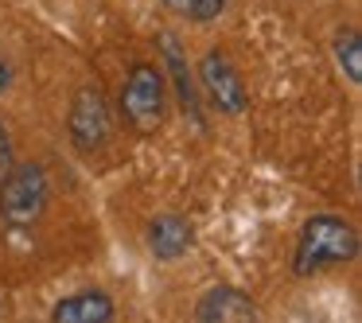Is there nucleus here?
Masks as SVG:
<instances>
[{
    "label": "nucleus",
    "instance_id": "f257e3e1",
    "mask_svg": "<svg viewBox=\"0 0 362 323\" xmlns=\"http://www.w3.org/2000/svg\"><path fill=\"white\" fill-rule=\"evenodd\" d=\"M358 257V230L339 214H312L300 230L296 253H292V273L315 276L331 265H346Z\"/></svg>",
    "mask_w": 362,
    "mask_h": 323
},
{
    "label": "nucleus",
    "instance_id": "f03ea898",
    "mask_svg": "<svg viewBox=\"0 0 362 323\" xmlns=\"http://www.w3.org/2000/svg\"><path fill=\"white\" fill-rule=\"evenodd\" d=\"M47 195H51V187H47L43 168L35 160H20L0 180V218L8 222L12 230H32L43 218Z\"/></svg>",
    "mask_w": 362,
    "mask_h": 323
},
{
    "label": "nucleus",
    "instance_id": "6e6552de",
    "mask_svg": "<svg viewBox=\"0 0 362 323\" xmlns=\"http://www.w3.org/2000/svg\"><path fill=\"white\" fill-rule=\"evenodd\" d=\"M117 307H113L110 292L102 288H86V292H74V296L59 300L51 319L55 323H113Z\"/></svg>",
    "mask_w": 362,
    "mask_h": 323
},
{
    "label": "nucleus",
    "instance_id": "0eeeda50",
    "mask_svg": "<svg viewBox=\"0 0 362 323\" xmlns=\"http://www.w3.org/2000/svg\"><path fill=\"white\" fill-rule=\"evenodd\" d=\"M160 55H164V66H168V78L175 86V98L180 105L187 110V117L195 121V129H203V110H199V94H195V82H191V71H187V55H183L175 32H164L160 35Z\"/></svg>",
    "mask_w": 362,
    "mask_h": 323
},
{
    "label": "nucleus",
    "instance_id": "9b49d317",
    "mask_svg": "<svg viewBox=\"0 0 362 323\" xmlns=\"http://www.w3.org/2000/svg\"><path fill=\"white\" fill-rule=\"evenodd\" d=\"M226 4H230V0H191L187 16L199 20V24H211V20L222 16V8H226Z\"/></svg>",
    "mask_w": 362,
    "mask_h": 323
},
{
    "label": "nucleus",
    "instance_id": "423d86ee",
    "mask_svg": "<svg viewBox=\"0 0 362 323\" xmlns=\"http://www.w3.org/2000/svg\"><path fill=\"white\" fill-rule=\"evenodd\" d=\"M195 323H257V304L234 284H214L199 296Z\"/></svg>",
    "mask_w": 362,
    "mask_h": 323
},
{
    "label": "nucleus",
    "instance_id": "39448f33",
    "mask_svg": "<svg viewBox=\"0 0 362 323\" xmlns=\"http://www.w3.org/2000/svg\"><path fill=\"white\" fill-rule=\"evenodd\" d=\"M110 105H105L102 90L98 86H86L78 90V98H74L71 105V141L78 152H98L105 148V141H110Z\"/></svg>",
    "mask_w": 362,
    "mask_h": 323
},
{
    "label": "nucleus",
    "instance_id": "f8f14e48",
    "mask_svg": "<svg viewBox=\"0 0 362 323\" xmlns=\"http://www.w3.org/2000/svg\"><path fill=\"white\" fill-rule=\"evenodd\" d=\"M12 168V144H8V133H4V125H0V180L8 175Z\"/></svg>",
    "mask_w": 362,
    "mask_h": 323
},
{
    "label": "nucleus",
    "instance_id": "7ed1b4c3",
    "mask_svg": "<svg viewBox=\"0 0 362 323\" xmlns=\"http://www.w3.org/2000/svg\"><path fill=\"white\" fill-rule=\"evenodd\" d=\"M164 71L152 63H136L121 86V113L136 133H156L164 125Z\"/></svg>",
    "mask_w": 362,
    "mask_h": 323
},
{
    "label": "nucleus",
    "instance_id": "1a4fd4ad",
    "mask_svg": "<svg viewBox=\"0 0 362 323\" xmlns=\"http://www.w3.org/2000/svg\"><path fill=\"white\" fill-rule=\"evenodd\" d=\"M191 222L183 214H160L148 222V249L156 261H180L191 249Z\"/></svg>",
    "mask_w": 362,
    "mask_h": 323
},
{
    "label": "nucleus",
    "instance_id": "20e7f679",
    "mask_svg": "<svg viewBox=\"0 0 362 323\" xmlns=\"http://www.w3.org/2000/svg\"><path fill=\"white\" fill-rule=\"evenodd\" d=\"M199 86H203L206 102L218 113L238 117V113L245 110V86H242L238 71L230 66V59L222 55V51H206L203 55V63H199Z\"/></svg>",
    "mask_w": 362,
    "mask_h": 323
},
{
    "label": "nucleus",
    "instance_id": "ddd939ff",
    "mask_svg": "<svg viewBox=\"0 0 362 323\" xmlns=\"http://www.w3.org/2000/svg\"><path fill=\"white\" fill-rule=\"evenodd\" d=\"M172 12H180V16H187V8H191V0H164Z\"/></svg>",
    "mask_w": 362,
    "mask_h": 323
},
{
    "label": "nucleus",
    "instance_id": "9d476101",
    "mask_svg": "<svg viewBox=\"0 0 362 323\" xmlns=\"http://www.w3.org/2000/svg\"><path fill=\"white\" fill-rule=\"evenodd\" d=\"M335 59H339V66L346 71V78L362 82V40H358V32H339Z\"/></svg>",
    "mask_w": 362,
    "mask_h": 323
},
{
    "label": "nucleus",
    "instance_id": "4468645a",
    "mask_svg": "<svg viewBox=\"0 0 362 323\" xmlns=\"http://www.w3.org/2000/svg\"><path fill=\"white\" fill-rule=\"evenodd\" d=\"M8 82H12V71L4 63H0V94H4V90H8Z\"/></svg>",
    "mask_w": 362,
    "mask_h": 323
}]
</instances>
